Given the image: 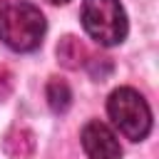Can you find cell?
Segmentation results:
<instances>
[{
  "instance_id": "cell-1",
  "label": "cell",
  "mask_w": 159,
  "mask_h": 159,
  "mask_svg": "<svg viewBox=\"0 0 159 159\" xmlns=\"http://www.w3.org/2000/svg\"><path fill=\"white\" fill-rule=\"evenodd\" d=\"M47 22L40 7L17 0L0 10V40L15 52H32L42 45Z\"/></svg>"
},
{
  "instance_id": "cell-2",
  "label": "cell",
  "mask_w": 159,
  "mask_h": 159,
  "mask_svg": "<svg viewBox=\"0 0 159 159\" xmlns=\"http://www.w3.org/2000/svg\"><path fill=\"white\" fill-rule=\"evenodd\" d=\"M80 20L84 32L102 47L122 45L129 30L127 12L119 0H82Z\"/></svg>"
},
{
  "instance_id": "cell-3",
  "label": "cell",
  "mask_w": 159,
  "mask_h": 159,
  "mask_svg": "<svg viewBox=\"0 0 159 159\" xmlns=\"http://www.w3.org/2000/svg\"><path fill=\"white\" fill-rule=\"evenodd\" d=\"M107 114L119 134L132 142H142L152 132V109L134 87H117L107 99Z\"/></svg>"
},
{
  "instance_id": "cell-4",
  "label": "cell",
  "mask_w": 159,
  "mask_h": 159,
  "mask_svg": "<svg viewBox=\"0 0 159 159\" xmlns=\"http://www.w3.org/2000/svg\"><path fill=\"white\" fill-rule=\"evenodd\" d=\"M82 149L89 159H122V147L117 134L99 119H89L82 127Z\"/></svg>"
},
{
  "instance_id": "cell-5",
  "label": "cell",
  "mask_w": 159,
  "mask_h": 159,
  "mask_svg": "<svg viewBox=\"0 0 159 159\" xmlns=\"http://www.w3.org/2000/svg\"><path fill=\"white\" fill-rule=\"evenodd\" d=\"M57 57H60V62L65 67L77 70V67H82L87 62V50L75 35H65L60 40V45H57Z\"/></svg>"
},
{
  "instance_id": "cell-6",
  "label": "cell",
  "mask_w": 159,
  "mask_h": 159,
  "mask_svg": "<svg viewBox=\"0 0 159 159\" xmlns=\"http://www.w3.org/2000/svg\"><path fill=\"white\" fill-rule=\"evenodd\" d=\"M45 97H47L50 109L57 112V114L67 112L70 104H72V89H70V84L62 77H50V82L45 87Z\"/></svg>"
},
{
  "instance_id": "cell-7",
  "label": "cell",
  "mask_w": 159,
  "mask_h": 159,
  "mask_svg": "<svg viewBox=\"0 0 159 159\" xmlns=\"http://www.w3.org/2000/svg\"><path fill=\"white\" fill-rule=\"evenodd\" d=\"M32 147H35V139H32V134H30L27 129H12V132L5 137V152H7L10 157H15V159L27 157V154L32 152Z\"/></svg>"
},
{
  "instance_id": "cell-8",
  "label": "cell",
  "mask_w": 159,
  "mask_h": 159,
  "mask_svg": "<svg viewBox=\"0 0 159 159\" xmlns=\"http://www.w3.org/2000/svg\"><path fill=\"white\" fill-rule=\"evenodd\" d=\"M10 87H12V75H10V70H7V67H2V65H0V99H5V97H7Z\"/></svg>"
},
{
  "instance_id": "cell-9",
  "label": "cell",
  "mask_w": 159,
  "mask_h": 159,
  "mask_svg": "<svg viewBox=\"0 0 159 159\" xmlns=\"http://www.w3.org/2000/svg\"><path fill=\"white\" fill-rule=\"evenodd\" d=\"M47 2H52V5H65V2H70V0H47Z\"/></svg>"
}]
</instances>
